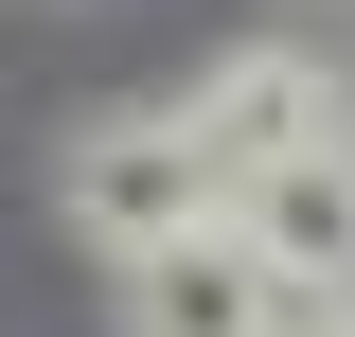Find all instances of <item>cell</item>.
<instances>
[{
  "label": "cell",
  "mask_w": 355,
  "mask_h": 337,
  "mask_svg": "<svg viewBox=\"0 0 355 337\" xmlns=\"http://www.w3.org/2000/svg\"><path fill=\"white\" fill-rule=\"evenodd\" d=\"M178 142H196V160H214V196H231V178H266V160H320V142H355V89H338V53L249 36V53H214V71L178 89Z\"/></svg>",
  "instance_id": "obj_1"
},
{
  "label": "cell",
  "mask_w": 355,
  "mask_h": 337,
  "mask_svg": "<svg viewBox=\"0 0 355 337\" xmlns=\"http://www.w3.org/2000/svg\"><path fill=\"white\" fill-rule=\"evenodd\" d=\"M53 196H71V231L107 266H142V249H178V231H214V160L178 142V107H107V125H71V160H53Z\"/></svg>",
  "instance_id": "obj_2"
},
{
  "label": "cell",
  "mask_w": 355,
  "mask_h": 337,
  "mask_svg": "<svg viewBox=\"0 0 355 337\" xmlns=\"http://www.w3.org/2000/svg\"><path fill=\"white\" fill-rule=\"evenodd\" d=\"M284 320H302V284L231 249V213H214V231H178V249H142V266H125V337H284Z\"/></svg>",
  "instance_id": "obj_3"
},
{
  "label": "cell",
  "mask_w": 355,
  "mask_h": 337,
  "mask_svg": "<svg viewBox=\"0 0 355 337\" xmlns=\"http://www.w3.org/2000/svg\"><path fill=\"white\" fill-rule=\"evenodd\" d=\"M231 249H249V266H284V284H320V266L355 249V142H320V160H266V178H231Z\"/></svg>",
  "instance_id": "obj_4"
},
{
  "label": "cell",
  "mask_w": 355,
  "mask_h": 337,
  "mask_svg": "<svg viewBox=\"0 0 355 337\" xmlns=\"http://www.w3.org/2000/svg\"><path fill=\"white\" fill-rule=\"evenodd\" d=\"M302 320H320V337H355V249H338V266L302 284Z\"/></svg>",
  "instance_id": "obj_5"
},
{
  "label": "cell",
  "mask_w": 355,
  "mask_h": 337,
  "mask_svg": "<svg viewBox=\"0 0 355 337\" xmlns=\"http://www.w3.org/2000/svg\"><path fill=\"white\" fill-rule=\"evenodd\" d=\"M284 337H320V320H284Z\"/></svg>",
  "instance_id": "obj_6"
}]
</instances>
